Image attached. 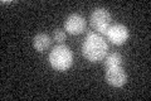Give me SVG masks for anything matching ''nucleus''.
Here are the masks:
<instances>
[{
	"mask_svg": "<svg viewBox=\"0 0 151 101\" xmlns=\"http://www.w3.org/2000/svg\"><path fill=\"white\" fill-rule=\"evenodd\" d=\"M108 53L106 39L96 32H88L82 44V54L89 62H100Z\"/></svg>",
	"mask_w": 151,
	"mask_h": 101,
	"instance_id": "f257e3e1",
	"label": "nucleus"
},
{
	"mask_svg": "<svg viewBox=\"0 0 151 101\" xmlns=\"http://www.w3.org/2000/svg\"><path fill=\"white\" fill-rule=\"evenodd\" d=\"M49 63L57 71H67L73 63V53L65 44L55 46L49 53Z\"/></svg>",
	"mask_w": 151,
	"mask_h": 101,
	"instance_id": "f03ea898",
	"label": "nucleus"
},
{
	"mask_svg": "<svg viewBox=\"0 0 151 101\" xmlns=\"http://www.w3.org/2000/svg\"><path fill=\"white\" fill-rule=\"evenodd\" d=\"M91 25L93 28V32L98 33V34H106L107 29L111 25V14L108 13L107 9L105 8H96L91 14Z\"/></svg>",
	"mask_w": 151,
	"mask_h": 101,
	"instance_id": "7ed1b4c3",
	"label": "nucleus"
},
{
	"mask_svg": "<svg viewBox=\"0 0 151 101\" xmlns=\"http://www.w3.org/2000/svg\"><path fill=\"white\" fill-rule=\"evenodd\" d=\"M107 39L115 46H122L129 39V29L124 24H112L107 29L106 34Z\"/></svg>",
	"mask_w": 151,
	"mask_h": 101,
	"instance_id": "20e7f679",
	"label": "nucleus"
},
{
	"mask_svg": "<svg viewBox=\"0 0 151 101\" xmlns=\"http://www.w3.org/2000/svg\"><path fill=\"white\" fill-rule=\"evenodd\" d=\"M106 82L113 87H122L127 81V73L122 66H115L106 68Z\"/></svg>",
	"mask_w": 151,
	"mask_h": 101,
	"instance_id": "39448f33",
	"label": "nucleus"
},
{
	"mask_svg": "<svg viewBox=\"0 0 151 101\" xmlns=\"http://www.w3.org/2000/svg\"><path fill=\"white\" fill-rule=\"evenodd\" d=\"M64 29L70 36H78L86 31V19L79 14H70L64 22Z\"/></svg>",
	"mask_w": 151,
	"mask_h": 101,
	"instance_id": "423d86ee",
	"label": "nucleus"
},
{
	"mask_svg": "<svg viewBox=\"0 0 151 101\" xmlns=\"http://www.w3.org/2000/svg\"><path fill=\"white\" fill-rule=\"evenodd\" d=\"M50 37L44 34V33H39V34H37L34 37V39H33V47L35 48V51L38 52H44L47 51L48 48L50 47Z\"/></svg>",
	"mask_w": 151,
	"mask_h": 101,
	"instance_id": "0eeeda50",
	"label": "nucleus"
},
{
	"mask_svg": "<svg viewBox=\"0 0 151 101\" xmlns=\"http://www.w3.org/2000/svg\"><path fill=\"white\" fill-rule=\"evenodd\" d=\"M103 60H105V62H103L105 70L110 68V67H115V66H122V56L120 53H117V52L107 54Z\"/></svg>",
	"mask_w": 151,
	"mask_h": 101,
	"instance_id": "6e6552de",
	"label": "nucleus"
},
{
	"mask_svg": "<svg viewBox=\"0 0 151 101\" xmlns=\"http://www.w3.org/2000/svg\"><path fill=\"white\" fill-rule=\"evenodd\" d=\"M65 38H67V36H65V32L60 31V29H55L53 32V39L59 43V44H62V43L65 41Z\"/></svg>",
	"mask_w": 151,
	"mask_h": 101,
	"instance_id": "1a4fd4ad",
	"label": "nucleus"
}]
</instances>
